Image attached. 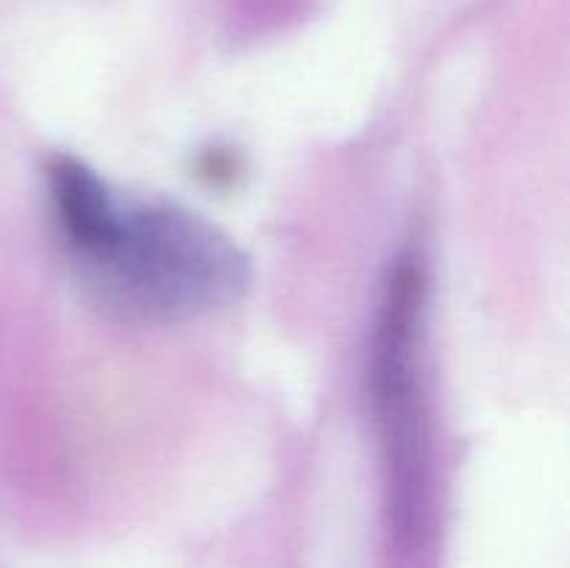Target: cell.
Segmentation results:
<instances>
[{
  "instance_id": "cell-1",
  "label": "cell",
  "mask_w": 570,
  "mask_h": 568,
  "mask_svg": "<svg viewBox=\"0 0 570 568\" xmlns=\"http://www.w3.org/2000/svg\"><path fill=\"white\" fill-rule=\"evenodd\" d=\"M87 267L117 301L156 317L215 310L248 284L243 251L176 206L122 204L115 239Z\"/></svg>"
},
{
  "instance_id": "cell-2",
  "label": "cell",
  "mask_w": 570,
  "mask_h": 568,
  "mask_svg": "<svg viewBox=\"0 0 570 568\" xmlns=\"http://www.w3.org/2000/svg\"><path fill=\"white\" fill-rule=\"evenodd\" d=\"M423 282L415 265H399L390 276L373 351V401L384 434L390 468V505L395 527L410 532L423 507L426 438L415 376V337Z\"/></svg>"
},
{
  "instance_id": "cell-3",
  "label": "cell",
  "mask_w": 570,
  "mask_h": 568,
  "mask_svg": "<svg viewBox=\"0 0 570 568\" xmlns=\"http://www.w3.org/2000/svg\"><path fill=\"white\" fill-rule=\"evenodd\" d=\"M50 198L61 234L78 262L89 265L115 239L120 226L122 200L109 184L72 156H53L48 165Z\"/></svg>"
}]
</instances>
